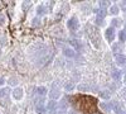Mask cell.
I'll list each match as a JSON object with an SVG mask.
<instances>
[{
  "label": "cell",
  "instance_id": "6da1fadb",
  "mask_svg": "<svg viewBox=\"0 0 126 114\" xmlns=\"http://www.w3.org/2000/svg\"><path fill=\"white\" fill-rule=\"evenodd\" d=\"M115 37H116V30H115V28L109 27L106 30H105V38L107 39L109 43H112V42H113Z\"/></svg>",
  "mask_w": 126,
  "mask_h": 114
},
{
  "label": "cell",
  "instance_id": "7a4b0ae2",
  "mask_svg": "<svg viewBox=\"0 0 126 114\" xmlns=\"http://www.w3.org/2000/svg\"><path fill=\"white\" fill-rule=\"evenodd\" d=\"M67 27L69 30H72V32H76V30L78 29L79 27V23H78V19L76 17H72L71 19H68V22H67Z\"/></svg>",
  "mask_w": 126,
  "mask_h": 114
},
{
  "label": "cell",
  "instance_id": "3957f363",
  "mask_svg": "<svg viewBox=\"0 0 126 114\" xmlns=\"http://www.w3.org/2000/svg\"><path fill=\"white\" fill-rule=\"evenodd\" d=\"M59 96H61V90L57 88V85L54 84L53 85V88L50 89V91H49V98H50V100H57V99H59Z\"/></svg>",
  "mask_w": 126,
  "mask_h": 114
},
{
  "label": "cell",
  "instance_id": "277c9868",
  "mask_svg": "<svg viewBox=\"0 0 126 114\" xmlns=\"http://www.w3.org/2000/svg\"><path fill=\"white\" fill-rule=\"evenodd\" d=\"M88 34H90V37H91L92 43H93L94 46H96V47H98V46H97V43H96V41H97V38H98V32H97V29H94L93 27L88 28Z\"/></svg>",
  "mask_w": 126,
  "mask_h": 114
},
{
  "label": "cell",
  "instance_id": "5b68a950",
  "mask_svg": "<svg viewBox=\"0 0 126 114\" xmlns=\"http://www.w3.org/2000/svg\"><path fill=\"white\" fill-rule=\"evenodd\" d=\"M115 61L119 66H126V56L122 55V53H119V55H115Z\"/></svg>",
  "mask_w": 126,
  "mask_h": 114
},
{
  "label": "cell",
  "instance_id": "8992f818",
  "mask_svg": "<svg viewBox=\"0 0 126 114\" xmlns=\"http://www.w3.org/2000/svg\"><path fill=\"white\" fill-rule=\"evenodd\" d=\"M23 95H24V90H23L22 88H15V89L13 90V98H14L15 100H22Z\"/></svg>",
  "mask_w": 126,
  "mask_h": 114
},
{
  "label": "cell",
  "instance_id": "52a82bcc",
  "mask_svg": "<svg viewBox=\"0 0 126 114\" xmlns=\"http://www.w3.org/2000/svg\"><path fill=\"white\" fill-rule=\"evenodd\" d=\"M35 110H37L38 114H44V113H46V108H44V105H43V98H40V101L37 103Z\"/></svg>",
  "mask_w": 126,
  "mask_h": 114
},
{
  "label": "cell",
  "instance_id": "ba28073f",
  "mask_svg": "<svg viewBox=\"0 0 126 114\" xmlns=\"http://www.w3.org/2000/svg\"><path fill=\"white\" fill-rule=\"evenodd\" d=\"M115 107V101H107V103H101V108L106 112H110Z\"/></svg>",
  "mask_w": 126,
  "mask_h": 114
},
{
  "label": "cell",
  "instance_id": "9c48e42d",
  "mask_svg": "<svg viewBox=\"0 0 126 114\" xmlns=\"http://www.w3.org/2000/svg\"><path fill=\"white\" fill-rule=\"evenodd\" d=\"M111 77L115 80V81H120L121 77H122V71L121 70H113L111 72Z\"/></svg>",
  "mask_w": 126,
  "mask_h": 114
},
{
  "label": "cell",
  "instance_id": "30bf717a",
  "mask_svg": "<svg viewBox=\"0 0 126 114\" xmlns=\"http://www.w3.org/2000/svg\"><path fill=\"white\" fill-rule=\"evenodd\" d=\"M63 55L66 57H76V51L71 47H67V48L63 49Z\"/></svg>",
  "mask_w": 126,
  "mask_h": 114
},
{
  "label": "cell",
  "instance_id": "8fae6325",
  "mask_svg": "<svg viewBox=\"0 0 126 114\" xmlns=\"http://www.w3.org/2000/svg\"><path fill=\"white\" fill-rule=\"evenodd\" d=\"M121 24H122V20H121L120 18H113V19H111V27H112V28H119V27H121Z\"/></svg>",
  "mask_w": 126,
  "mask_h": 114
},
{
  "label": "cell",
  "instance_id": "7c38bea8",
  "mask_svg": "<svg viewBox=\"0 0 126 114\" xmlns=\"http://www.w3.org/2000/svg\"><path fill=\"white\" fill-rule=\"evenodd\" d=\"M119 39H120V43H124L126 41V29H120L119 32Z\"/></svg>",
  "mask_w": 126,
  "mask_h": 114
},
{
  "label": "cell",
  "instance_id": "4fadbf2b",
  "mask_svg": "<svg viewBox=\"0 0 126 114\" xmlns=\"http://www.w3.org/2000/svg\"><path fill=\"white\" fill-rule=\"evenodd\" d=\"M109 13H110L111 15H117V14L120 13L119 5H112V6L110 8V10H109Z\"/></svg>",
  "mask_w": 126,
  "mask_h": 114
},
{
  "label": "cell",
  "instance_id": "5bb4252c",
  "mask_svg": "<svg viewBox=\"0 0 126 114\" xmlns=\"http://www.w3.org/2000/svg\"><path fill=\"white\" fill-rule=\"evenodd\" d=\"M9 95V89H0V100L6 99Z\"/></svg>",
  "mask_w": 126,
  "mask_h": 114
},
{
  "label": "cell",
  "instance_id": "9a60e30c",
  "mask_svg": "<svg viewBox=\"0 0 126 114\" xmlns=\"http://www.w3.org/2000/svg\"><path fill=\"white\" fill-rule=\"evenodd\" d=\"M120 49H122L121 43H115V45H112V51H113V53H115V55L121 53V52H120Z\"/></svg>",
  "mask_w": 126,
  "mask_h": 114
},
{
  "label": "cell",
  "instance_id": "2e32d148",
  "mask_svg": "<svg viewBox=\"0 0 126 114\" xmlns=\"http://www.w3.org/2000/svg\"><path fill=\"white\" fill-rule=\"evenodd\" d=\"M37 94L43 98V96L47 94V89H46L44 86H39V88H37Z\"/></svg>",
  "mask_w": 126,
  "mask_h": 114
},
{
  "label": "cell",
  "instance_id": "e0dca14e",
  "mask_svg": "<svg viewBox=\"0 0 126 114\" xmlns=\"http://www.w3.org/2000/svg\"><path fill=\"white\" fill-rule=\"evenodd\" d=\"M46 8L43 6V5H39L38 8H37V13H38V15H43V14H46Z\"/></svg>",
  "mask_w": 126,
  "mask_h": 114
},
{
  "label": "cell",
  "instance_id": "ac0fdd59",
  "mask_svg": "<svg viewBox=\"0 0 126 114\" xmlns=\"http://www.w3.org/2000/svg\"><path fill=\"white\" fill-rule=\"evenodd\" d=\"M73 88H75V84H73V82H68V84H66V90L71 91V90H73Z\"/></svg>",
  "mask_w": 126,
  "mask_h": 114
},
{
  "label": "cell",
  "instance_id": "d6986e66",
  "mask_svg": "<svg viewBox=\"0 0 126 114\" xmlns=\"http://www.w3.org/2000/svg\"><path fill=\"white\" fill-rule=\"evenodd\" d=\"M119 9H121V10H124V12H126V0H125V1H121V3H120Z\"/></svg>",
  "mask_w": 126,
  "mask_h": 114
},
{
  "label": "cell",
  "instance_id": "ffe728a7",
  "mask_svg": "<svg viewBox=\"0 0 126 114\" xmlns=\"http://www.w3.org/2000/svg\"><path fill=\"white\" fill-rule=\"evenodd\" d=\"M110 3L109 1H100L98 3V5H100V8H103V9H106V8H105V6H107Z\"/></svg>",
  "mask_w": 126,
  "mask_h": 114
},
{
  "label": "cell",
  "instance_id": "44dd1931",
  "mask_svg": "<svg viewBox=\"0 0 126 114\" xmlns=\"http://www.w3.org/2000/svg\"><path fill=\"white\" fill-rule=\"evenodd\" d=\"M4 23H5V18L3 14H0V25H3Z\"/></svg>",
  "mask_w": 126,
  "mask_h": 114
},
{
  "label": "cell",
  "instance_id": "7402d4cb",
  "mask_svg": "<svg viewBox=\"0 0 126 114\" xmlns=\"http://www.w3.org/2000/svg\"><path fill=\"white\" fill-rule=\"evenodd\" d=\"M101 96H102V98H105V99H109V98H110L109 92H102V94H101Z\"/></svg>",
  "mask_w": 126,
  "mask_h": 114
},
{
  "label": "cell",
  "instance_id": "603a6c76",
  "mask_svg": "<svg viewBox=\"0 0 126 114\" xmlns=\"http://www.w3.org/2000/svg\"><path fill=\"white\" fill-rule=\"evenodd\" d=\"M5 84V80H4V77H0V86H3Z\"/></svg>",
  "mask_w": 126,
  "mask_h": 114
},
{
  "label": "cell",
  "instance_id": "cb8c5ba5",
  "mask_svg": "<svg viewBox=\"0 0 126 114\" xmlns=\"http://www.w3.org/2000/svg\"><path fill=\"white\" fill-rule=\"evenodd\" d=\"M39 24V20H33V25H37Z\"/></svg>",
  "mask_w": 126,
  "mask_h": 114
},
{
  "label": "cell",
  "instance_id": "d4e9b609",
  "mask_svg": "<svg viewBox=\"0 0 126 114\" xmlns=\"http://www.w3.org/2000/svg\"><path fill=\"white\" fill-rule=\"evenodd\" d=\"M119 114H126V110H124V109H122V110H121Z\"/></svg>",
  "mask_w": 126,
  "mask_h": 114
},
{
  "label": "cell",
  "instance_id": "484cf974",
  "mask_svg": "<svg viewBox=\"0 0 126 114\" xmlns=\"http://www.w3.org/2000/svg\"><path fill=\"white\" fill-rule=\"evenodd\" d=\"M124 81H125V84H126V74H125V76H124Z\"/></svg>",
  "mask_w": 126,
  "mask_h": 114
}]
</instances>
